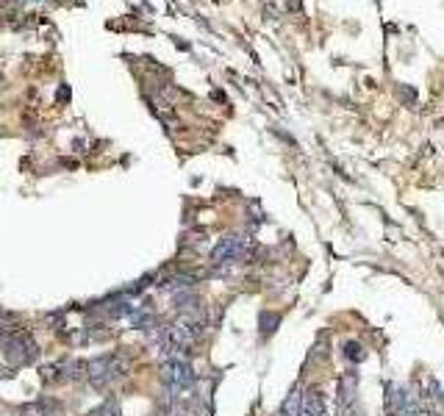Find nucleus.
<instances>
[{
    "label": "nucleus",
    "mask_w": 444,
    "mask_h": 416,
    "mask_svg": "<svg viewBox=\"0 0 444 416\" xmlns=\"http://www.w3.org/2000/svg\"><path fill=\"white\" fill-rule=\"evenodd\" d=\"M300 416H325V394L317 386L306 389L300 397Z\"/></svg>",
    "instance_id": "6"
},
{
    "label": "nucleus",
    "mask_w": 444,
    "mask_h": 416,
    "mask_svg": "<svg viewBox=\"0 0 444 416\" xmlns=\"http://www.w3.org/2000/svg\"><path fill=\"white\" fill-rule=\"evenodd\" d=\"M103 416H120V411H108V413H103Z\"/></svg>",
    "instance_id": "8"
},
{
    "label": "nucleus",
    "mask_w": 444,
    "mask_h": 416,
    "mask_svg": "<svg viewBox=\"0 0 444 416\" xmlns=\"http://www.w3.org/2000/svg\"><path fill=\"white\" fill-rule=\"evenodd\" d=\"M125 372H128V361L123 355H100L92 363H86V375H89L92 386H97V389L111 386Z\"/></svg>",
    "instance_id": "1"
},
{
    "label": "nucleus",
    "mask_w": 444,
    "mask_h": 416,
    "mask_svg": "<svg viewBox=\"0 0 444 416\" xmlns=\"http://www.w3.org/2000/svg\"><path fill=\"white\" fill-rule=\"evenodd\" d=\"M3 352H6V358L14 363V367H20V363H28V361H34V355H36V341L28 336V333H14V336H9L6 341H3Z\"/></svg>",
    "instance_id": "4"
},
{
    "label": "nucleus",
    "mask_w": 444,
    "mask_h": 416,
    "mask_svg": "<svg viewBox=\"0 0 444 416\" xmlns=\"http://www.w3.org/2000/svg\"><path fill=\"white\" fill-rule=\"evenodd\" d=\"M356 394H358V375L356 372H345L339 378V394H336V402L342 411H347L353 402H356Z\"/></svg>",
    "instance_id": "5"
},
{
    "label": "nucleus",
    "mask_w": 444,
    "mask_h": 416,
    "mask_svg": "<svg viewBox=\"0 0 444 416\" xmlns=\"http://www.w3.org/2000/svg\"><path fill=\"white\" fill-rule=\"evenodd\" d=\"M250 247L253 242H247L245 236H225L211 250V264H236L250 252Z\"/></svg>",
    "instance_id": "2"
},
{
    "label": "nucleus",
    "mask_w": 444,
    "mask_h": 416,
    "mask_svg": "<svg viewBox=\"0 0 444 416\" xmlns=\"http://www.w3.org/2000/svg\"><path fill=\"white\" fill-rule=\"evenodd\" d=\"M345 358H350L353 363L364 361V347H361L358 341H347V344H345Z\"/></svg>",
    "instance_id": "7"
},
{
    "label": "nucleus",
    "mask_w": 444,
    "mask_h": 416,
    "mask_svg": "<svg viewBox=\"0 0 444 416\" xmlns=\"http://www.w3.org/2000/svg\"><path fill=\"white\" fill-rule=\"evenodd\" d=\"M9 416H20V413H9Z\"/></svg>",
    "instance_id": "9"
},
{
    "label": "nucleus",
    "mask_w": 444,
    "mask_h": 416,
    "mask_svg": "<svg viewBox=\"0 0 444 416\" xmlns=\"http://www.w3.org/2000/svg\"><path fill=\"white\" fill-rule=\"evenodd\" d=\"M161 378L170 389H192L195 386V369L186 358H170L164 361Z\"/></svg>",
    "instance_id": "3"
}]
</instances>
